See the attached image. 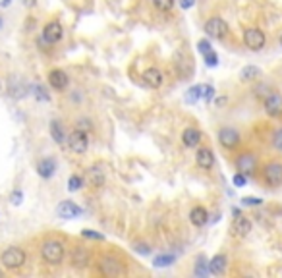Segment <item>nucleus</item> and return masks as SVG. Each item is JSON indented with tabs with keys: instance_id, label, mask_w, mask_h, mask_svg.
<instances>
[{
	"instance_id": "nucleus-28",
	"label": "nucleus",
	"mask_w": 282,
	"mask_h": 278,
	"mask_svg": "<svg viewBox=\"0 0 282 278\" xmlns=\"http://www.w3.org/2000/svg\"><path fill=\"white\" fill-rule=\"evenodd\" d=\"M151 2H153V6H155L159 12H168V10L174 8V2H176V0H151Z\"/></svg>"
},
{
	"instance_id": "nucleus-40",
	"label": "nucleus",
	"mask_w": 282,
	"mask_h": 278,
	"mask_svg": "<svg viewBox=\"0 0 282 278\" xmlns=\"http://www.w3.org/2000/svg\"><path fill=\"white\" fill-rule=\"evenodd\" d=\"M136 251L141 253V255H149V253H151V247H149V245H138Z\"/></svg>"
},
{
	"instance_id": "nucleus-19",
	"label": "nucleus",
	"mask_w": 282,
	"mask_h": 278,
	"mask_svg": "<svg viewBox=\"0 0 282 278\" xmlns=\"http://www.w3.org/2000/svg\"><path fill=\"white\" fill-rule=\"evenodd\" d=\"M54 170H56V162H54L53 158H43V160H39V164H37V174H39L41 178H45V180L53 178Z\"/></svg>"
},
{
	"instance_id": "nucleus-5",
	"label": "nucleus",
	"mask_w": 282,
	"mask_h": 278,
	"mask_svg": "<svg viewBox=\"0 0 282 278\" xmlns=\"http://www.w3.org/2000/svg\"><path fill=\"white\" fill-rule=\"evenodd\" d=\"M265 43H267V37L261 29H257V27H247L246 31H244V45H246L249 51H261L265 47Z\"/></svg>"
},
{
	"instance_id": "nucleus-25",
	"label": "nucleus",
	"mask_w": 282,
	"mask_h": 278,
	"mask_svg": "<svg viewBox=\"0 0 282 278\" xmlns=\"http://www.w3.org/2000/svg\"><path fill=\"white\" fill-rule=\"evenodd\" d=\"M199 99H201V85H194L186 91V103L188 104H195Z\"/></svg>"
},
{
	"instance_id": "nucleus-34",
	"label": "nucleus",
	"mask_w": 282,
	"mask_h": 278,
	"mask_svg": "<svg viewBox=\"0 0 282 278\" xmlns=\"http://www.w3.org/2000/svg\"><path fill=\"white\" fill-rule=\"evenodd\" d=\"M273 147H275L277 151H281V153H282V128H281V130H277V132L273 134Z\"/></svg>"
},
{
	"instance_id": "nucleus-8",
	"label": "nucleus",
	"mask_w": 282,
	"mask_h": 278,
	"mask_svg": "<svg viewBox=\"0 0 282 278\" xmlns=\"http://www.w3.org/2000/svg\"><path fill=\"white\" fill-rule=\"evenodd\" d=\"M236 168H238V172L246 174V176L255 174V170H257V156H255V153H242L236 158Z\"/></svg>"
},
{
	"instance_id": "nucleus-22",
	"label": "nucleus",
	"mask_w": 282,
	"mask_h": 278,
	"mask_svg": "<svg viewBox=\"0 0 282 278\" xmlns=\"http://www.w3.org/2000/svg\"><path fill=\"white\" fill-rule=\"evenodd\" d=\"M224 271H226V257H224V255H214V257L209 261V273L220 277Z\"/></svg>"
},
{
	"instance_id": "nucleus-31",
	"label": "nucleus",
	"mask_w": 282,
	"mask_h": 278,
	"mask_svg": "<svg viewBox=\"0 0 282 278\" xmlns=\"http://www.w3.org/2000/svg\"><path fill=\"white\" fill-rule=\"evenodd\" d=\"M212 97H214V87L212 85H201V99L205 103H211Z\"/></svg>"
},
{
	"instance_id": "nucleus-6",
	"label": "nucleus",
	"mask_w": 282,
	"mask_h": 278,
	"mask_svg": "<svg viewBox=\"0 0 282 278\" xmlns=\"http://www.w3.org/2000/svg\"><path fill=\"white\" fill-rule=\"evenodd\" d=\"M218 143H220L224 149H236V147L242 143V136H240L238 130L226 126V128H220V130H218Z\"/></svg>"
},
{
	"instance_id": "nucleus-30",
	"label": "nucleus",
	"mask_w": 282,
	"mask_h": 278,
	"mask_svg": "<svg viewBox=\"0 0 282 278\" xmlns=\"http://www.w3.org/2000/svg\"><path fill=\"white\" fill-rule=\"evenodd\" d=\"M81 186H83V178H81V176H77V174L70 176V180H68V190L77 191V190H81Z\"/></svg>"
},
{
	"instance_id": "nucleus-41",
	"label": "nucleus",
	"mask_w": 282,
	"mask_h": 278,
	"mask_svg": "<svg viewBox=\"0 0 282 278\" xmlns=\"http://www.w3.org/2000/svg\"><path fill=\"white\" fill-rule=\"evenodd\" d=\"M180 6H182L184 10H190L192 6H195V0H180Z\"/></svg>"
},
{
	"instance_id": "nucleus-16",
	"label": "nucleus",
	"mask_w": 282,
	"mask_h": 278,
	"mask_svg": "<svg viewBox=\"0 0 282 278\" xmlns=\"http://www.w3.org/2000/svg\"><path fill=\"white\" fill-rule=\"evenodd\" d=\"M230 232H232V236H236V238H246L247 234L251 232V220L246 218V216L234 218V224L230 228Z\"/></svg>"
},
{
	"instance_id": "nucleus-24",
	"label": "nucleus",
	"mask_w": 282,
	"mask_h": 278,
	"mask_svg": "<svg viewBox=\"0 0 282 278\" xmlns=\"http://www.w3.org/2000/svg\"><path fill=\"white\" fill-rule=\"evenodd\" d=\"M89 180H91V186L101 188L105 184V174L101 172V168H89Z\"/></svg>"
},
{
	"instance_id": "nucleus-46",
	"label": "nucleus",
	"mask_w": 282,
	"mask_h": 278,
	"mask_svg": "<svg viewBox=\"0 0 282 278\" xmlns=\"http://www.w3.org/2000/svg\"><path fill=\"white\" fill-rule=\"evenodd\" d=\"M0 25H2V17H0Z\"/></svg>"
},
{
	"instance_id": "nucleus-36",
	"label": "nucleus",
	"mask_w": 282,
	"mask_h": 278,
	"mask_svg": "<svg viewBox=\"0 0 282 278\" xmlns=\"http://www.w3.org/2000/svg\"><path fill=\"white\" fill-rule=\"evenodd\" d=\"M232 182H234V186H236V188H244V186L247 184V176L246 174H242V172H238L234 178H232Z\"/></svg>"
},
{
	"instance_id": "nucleus-38",
	"label": "nucleus",
	"mask_w": 282,
	"mask_h": 278,
	"mask_svg": "<svg viewBox=\"0 0 282 278\" xmlns=\"http://www.w3.org/2000/svg\"><path fill=\"white\" fill-rule=\"evenodd\" d=\"M77 128L89 134V132L93 130V124H91V120H89V118H79V120H77Z\"/></svg>"
},
{
	"instance_id": "nucleus-39",
	"label": "nucleus",
	"mask_w": 282,
	"mask_h": 278,
	"mask_svg": "<svg viewBox=\"0 0 282 278\" xmlns=\"http://www.w3.org/2000/svg\"><path fill=\"white\" fill-rule=\"evenodd\" d=\"M23 201V193L19 190H16V191H12V195H10V203L12 205H19Z\"/></svg>"
},
{
	"instance_id": "nucleus-37",
	"label": "nucleus",
	"mask_w": 282,
	"mask_h": 278,
	"mask_svg": "<svg viewBox=\"0 0 282 278\" xmlns=\"http://www.w3.org/2000/svg\"><path fill=\"white\" fill-rule=\"evenodd\" d=\"M197 49H199V52H201L203 56H205L207 52H211V51H212L211 43H209L207 39H203V41H199V43H197Z\"/></svg>"
},
{
	"instance_id": "nucleus-1",
	"label": "nucleus",
	"mask_w": 282,
	"mask_h": 278,
	"mask_svg": "<svg viewBox=\"0 0 282 278\" xmlns=\"http://www.w3.org/2000/svg\"><path fill=\"white\" fill-rule=\"evenodd\" d=\"M64 243L58 242V240H49V242L43 243L41 247V255L43 259L47 261L49 265H60L64 259Z\"/></svg>"
},
{
	"instance_id": "nucleus-11",
	"label": "nucleus",
	"mask_w": 282,
	"mask_h": 278,
	"mask_svg": "<svg viewBox=\"0 0 282 278\" xmlns=\"http://www.w3.org/2000/svg\"><path fill=\"white\" fill-rule=\"evenodd\" d=\"M141 77H143V83L151 89H159L164 83V73L159 68H147Z\"/></svg>"
},
{
	"instance_id": "nucleus-35",
	"label": "nucleus",
	"mask_w": 282,
	"mask_h": 278,
	"mask_svg": "<svg viewBox=\"0 0 282 278\" xmlns=\"http://www.w3.org/2000/svg\"><path fill=\"white\" fill-rule=\"evenodd\" d=\"M205 64H207L209 68H214V66L218 64V56H216V52L211 51V52H207V54H205Z\"/></svg>"
},
{
	"instance_id": "nucleus-47",
	"label": "nucleus",
	"mask_w": 282,
	"mask_h": 278,
	"mask_svg": "<svg viewBox=\"0 0 282 278\" xmlns=\"http://www.w3.org/2000/svg\"><path fill=\"white\" fill-rule=\"evenodd\" d=\"M0 277H2V271H0Z\"/></svg>"
},
{
	"instance_id": "nucleus-20",
	"label": "nucleus",
	"mask_w": 282,
	"mask_h": 278,
	"mask_svg": "<svg viewBox=\"0 0 282 278\" xmlns=\"http://www.w3.org/2000/svg\"><path fill=\"white\" fill-rule=\"evenodd\" d=\"M259 77H263V71H261V68H257V66H244L242 71H240V79H242L244 83L257 81Z\"/></svg>"
},
{
	"instance_id": "nucleus-18",
	"label": "nucleus",
	"mask_w": 282,
	"mask_h": 278,
	"mask_svg": "<svg viewBox=\"0 0 282 278\" xmlns=\"http://www.w3.org/2000/svg\"><path fill=\"white\" fill-rule=\"evenodd\" d=\"M190 222L197 228H201V226H205L209 222V212H207V208L203 207H194L190 210Z\"/></svg>"
},
{
	"instance_id": "nucleus-14",
	"label": "nucleus",
	"mask_w": 282,
	"mask_h": 278,
	"mask_svg": "<svg viewBox=\"0 0 282 278\" xmlns=\"http://www.w3.org/2000/svg\"><path fill=\"white\" fill-rule=\"evenodd\" d=\"M56 214L60 218H77L81 214V207H77L73 201H62L56 207Z\"/></svg>"
},
{
	"instance_id": "nucleus-7",
	"label": "nucleus",
	"mask_w": 282,
	"mask_h": 278,
	"mask_svg": "<svg viewBox=\"0 0 282 278\" xmlns=\"http://www.w3.org/2000/svg\"><path fill=\"white\" fill-rule=\"evenodd\" d=\"M263 180L269 184V186H273V188L281 186V184H282V162H279V160H273V162L265 164Z\"/></svg>"
},
{
	"instance_id": "nucleus-33",
	"label": "nucleus",
	"mask_w": 282,
	"mask_h": 278,
	"mask_svg": "<svg viewBox=\"0 0 282 278\" xmlns=\"http://www.w3.org/2000/svg\"><path fill=\"white\" fill-rule=\"evenodd\" d=\"M81 236H83V238H89V240H105L103 234H99V232H95V230H89V228L81 230Z\"/></svg>"
},
{
	"instance_id": "nucleus-43",
	"label": "nucleus",
	"mask_w": 282,
	"mask_h": 278,
	"mask_svg": "<svg viewBox=\"0 0 282 278\" xmlns=\"http://www.w3.org/2000/svg\"><path fill=\"white\" fill-rule=\"evenodd\" d=\"M232 212H234V218H238V216H242V210H240V208H232Z\"/></svg>"
},
{
	"instance_id": "nucleus-21",
	"label": "nucleus",
	"mask_w": 282,
	"mask_h": 278,
	"mask_svg": "<svg viewBox=\"0 0 282 278\" xmlns=\"http://www.w3.org/2000/svg\"><path fill=\"white\" fill-rule=\"evenodd\" d=\"M71 265H73V267H79V269H83V267L89 265V253L83 247H75V249L71 251Z\"/></svg>"
},
{
	"instance_id": "nucleus-13",
	"label": "nucleus",
	"mask_w": 282,
	"mask_h": 278,
	"mask_svg": "<svg viewBox=\"0 0 282 278\" xmlns=\"http://www.w3.org/2000/svg\"><path fill=\"white\" fill-rule=\"evenodd\" d=\"M195 164L201 168V170H211L214 166V153H212L209 147H203L197 151L195 155Z\"/></svg>"
},
{
	"instance_id": "nucleus-12",
	"label": "nucleus",
	"mask_w": 282,
	"mask_h": 278,
	"mask_svg": "<svg viewBox=\"0 0 282 278\" xmlns=\"http://www.w3.org/2000/svg\"><path fill=\"white\" fill-rule=\"evenodd\" d=\"M62 35H64V29H62V25H60V21H51V23H47L45 29H43V39H45L49 45L58 43V41L62 39Z\"/></svg>"
},
{
	"instance_id": "nucleus-2",
	"label": "nucleus",
	"mask_w": 282,
	"mask_h": 278,
	"mask_svg": "<svg viewBox=\"0 0 282 278\" xmlns=\"http://www.w3.org/2000/svg\"><path fill=\"white\" fill-rule=\"evenodd\" d=\"M66 143H68V147H70L71 153H75V155H83V153L87 151V147H89L87 132H83V130L75 128L70 136L66 138Z\"/></svg>"
},
{
	"instance_id": "nucleus-3",
	"label": "nucleus",
	"mask_w": 282,
	"mask_h": 278,
	"mask_svg": "<svg viewBox=\"0 0 282 278\" xmlns=\"http://www.w3.org/2000/svg\"><path fill=\"white\" fill-rule=\"evenodd\" d=\"M2 265L6 267V269H19V267H23L25 265V261H27V255H25V251L23 249H19V247H8L4 253H2Z\"/></svg>"
},
{
	"instance_id": "nucleus-26",
	"label": "nucleus",
	"mask_w": 282,
	"mask_h": 278,
	"mask_svg": "<svg viewBox=\"0 0 282 278\" xmlns=\"http://www.w3.org/2000/svg\"><path fill=\"white\" fill-rule=\"evenodd\" d=\"M174 261H176V257H174L172 253H162V255L153 259V265H155V267H168V265H172Z\"/></svg>"
},
{
	"instance_id": "nucleus-4",
	"label": "nucleus",
	"mask_w": 282,
	"mask_h": 278,
	"mask_svg": "<svg viewBox=\"0 0 282 278\" xmlns=\"http://www.w3.org/2000/svg\"><path fill=\"white\" fill-rule=\"evenodd\" d=\"M228 31H230L228 23L222 17H211L205 23V33H207V37L216 39V41H222L228 35Z\"/></svg>"
},
{
	"instance_id": "nucleus-9",
	"label": "nucleus",
	"mask_w": 282,
	"mask_h": 278,
	"mask_svg": "<svg viewBox=\"0 0 282 278\" xmlns=\"http://www.w3.org/2000/svg\"><path fill=\"white\" fill-rule=\"evenodd\" d=\"M263 106H265L267 116H271V118H279V116H282V95H279V93L267 95V97H265Z\"/></svg>"
},
{
	"instance_id": "nucleus-15",
	"label": "nucleus",
	"mask_w": 282,
	"mask_h": 278,
	"mask_svg": "<svg viewBox=\"0 0 282 278\" xmlns=\"http://www.w3.org/2000/svg\"><path fill=\"white\" fill-rule=\"evenodd\" d=\"M68 81H70V77H68V73H66L64 70H53V71L49 73V83H51V87L56 89V91L66 89V87H68Z\"/></svg>"
},
{
	"instance_id": "nucleus-42",
	"label": "nucleus",
	"mask_w": 282,
	"mask_h": 278,
	"mask_svg": "<svg viewBox=\"0 0 282 278\" xmlns=\"http://www.w3.org/2000/svg\"><path fill=\"white\" fill-rule=\"evenodd\" d=\"M21 4H23L25 8H33L37 4V0H21Z\"/></svg>"
},
{
	"instance_id": "nucleus-45",
	"label": "nucleus",
	"mask_w": 282,
	"mask_h": 278,
	"mask_svg": "<svg viewBox=\"0 0 282 278\" xmlns=\"http://www.w3.org/2000/svg\"><path fill=\"white\" fill-rule=\"evenodd\" d=\"M279 41H281V47H282V33H281V39H279Z\"/></svg>"
},
{
	"instance_id": "nucleus-10",
	"label": "nucleus",
	"mask_w": 282,
	"mask_h": 278,
	"mask_svg": "<svg viewBox=\"0 0 282 278\" xmlns=\"http://www.w3.org/2000/svg\"><path fill=\"white\" fill-rule=\"evenodd\" d=\"M99 269H101V273L106 275V277H116V275H124V267L120 265V261L114 259V257H110V255H106L101 259L99 263Z\"/></svg>"
},
{
	"instance_id": "nucleus-17",
	"label": "nucleus",
	"mask_w": 282,
	"mask_h": 278,
	"mask_svg": "<svg viewBox=\"0 0 282 278\" xmlns=\"http://www.w3.org/2000/svg\"><path fill=\"white\" fill-rule=\"evenodd\" d=\"M182 143L188 147V149H194L201 143V132L197 128H186L182 132Z\"/></svg>"
},
{
	"instance_id": "nucleus-27",
	"label": "nucleus",
	"mask_w": 282,
	"mask_h": 278,
	"mask_svg": "<svg viewBox=\"0 0 282 278\" xmlns=\"http://www.w3.org/2000/svg\"><path fill=\"white\" fill-rule=\"evenodd\" d=\"M207 263H209V261H205L203 255L197 259V265H195V275H197V277H207V275H209V265H207Z\"/></svg>"
},
{
	"instance_id": "nucleus-44",
	"label": "nucleus",
	"mask_w": 282,
	"mask_h": 278,
	"mask_svg": "<svg viewBox=\"0 0 282 278\" xmlns=\"http://www.w3.org/2000/svg\"><path fill=\"white\" fill-rule=\"evenodd\" d=\"M10 2H12V0H0V8H6V6H10Z\"/></svg>"
},
{
	"instance_id": "nucleus-32",
	"label": "nucleus",
	"mask_w": 282,
	"mask_h": 278,
	"mask_svg": "<svg viewBox=\"0 0 282 278\" xmlns=\"http://www.w3.org/2000/svg\"><path fill=\"white\" fill-rule=\"evenodd\" d=\"M242 205L244 207H259V205H263V199L261 197H244Z\"/></svg>"
},
{
	"instance_id": "nucleus-23",
	"label": "nucleus",
	"mask_w": 282,
	"mask_h": 278,
	"mask_svg": "<svg viewBox=\"0 0 282 278\" xmlns=\"http://www.w3.org/2000/svg\"><path fill=\"white\" fill-rule=\"evenodd\" d=\"M51 136H53L54 143H58V145H64V143H66V138H68L66 132H64V126L58 120L51 122Z\"/></svg>"
},
{
	"instance_id": "nucleus-29",
	"label": "nucleus",
	"mask_w": 282,
	"mask_h": 278,
	"mask_svg": "<svg viewBox=\"0 0 282 278\" xmlns=\"http://www.w3.org/2000/svg\"><path fill=\"white\" fill-rule=\"evenodd\" d=\"M29 91H33L35 99H39V101H49V99H51V95L47 93V89L41 85H31L29 87Z\"/></svg>"
}]
</instances>
